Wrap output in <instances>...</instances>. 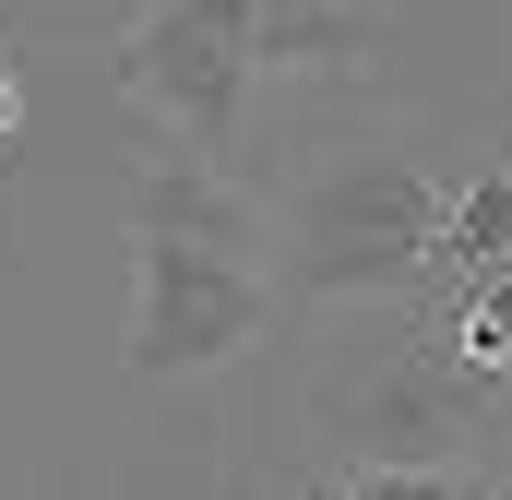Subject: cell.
I'll return each mask as SVG.
<instances>
[{
  "instance_id": "obj_2",
  "label": "cell",
  "mask_w": 512,
  "mask_h": 500,
  "mask_svg": "<svg viewBox=\"0 0 512 500\" xmlns=\"http://www.w3.org/2000/svg\"><path fill=\"white\" fill-rule=\"evenodd\" d=\"M274 286L322 310H382V298H441V179L417 155L346 143L310 155L286 215H274Z\"/></svg>"
},
{
  "instance_id": "obj_6",
  "label": "cell",
  "mask_w": 512,
  "mask_h": 500,
  "mask_svg": "<svg viewBox=\"0 0 512 500\" xmlns=\"http://www.w3.org/2000/svg\"><path fill=\"white\" fill-rule=\"evenodd\" d=\"M429 358L465 381L477 405H489V393H512V262L441 298V334H429Z\"/></svg>"
},
{
  "instance_id": "obj_1",
  "label": "cell",
  "mask_w": 512,
  "mask_h": 500,
  "mask_svg": "<svg viewBox=\"0 0 512 500\" xmlns=\"http://www.w3.org/2000/svg\"><path fill=\"white\" fill-rule=\"evenodd\" d=\"M274 215L227 167L155 155L131 203V370L143 381H203L274 322Z\"/></svg>"
},
{
  "instance_id": "obj_3",
  "label": "cell",
  "mask_w": 512,
  "mask_h": 500,
  "mask_svg": "<svg viewBox=\"0 0 512 500\" xmlns=\"http://www.w3.org/2000/svg\"><path fill=\"white\" fill-rule=\"evenodd\" d=\"M251 84H262V60H251V12H239V0H155L120 36V96L167 131L179 155H203V167L239 155Z\"/></svg>"
},
{
  "instance_id": "obj_9",
  "label": "cell",
  "mask_w": 512,
  "mask_h": 500,
  "mask_svg": "<svg viewBox=\"0 0 512 500\" xmlns=\"http://www.w3.org/2000/svg\"><path fill=\"white\" fill-rule=\"evenodd\" d=\"M465 500H512V489H501V477H489V465H477V489H465Z\"/></svg>"
},
{
  "instance_id": "obj_7",
  "label": "cell",
  "mask_w": 512,
  "mask_h": 500,
  "mask_svg": "<svg viewBox=\"0 0 512 500\" xmlns=\"http://www.w3.org/2000/svg\"><path fill=\"white\" fill-rule=\"evenodd\" d=\"M477 489V465H346V477H322V500H465Z\"/></svg>"
},
{
  "instance_id": "obj_4",
  "label": "cell",
  "mask_w": 512,
  "mask_h": 500,
  "mask_svg": "<svg viewBox=\"0 0 512 500\" xmlns=\"http://www.w3.org/2000/svg\"><path fill=\"white\" fill-rule=\"evenodd\" d=\"M251 60L310 84V72H358L370 60V0H251Z\"/></svg>"
},
{
  "instance_id": "obj_5",
  "label": "cell",
  "mask_w": 512,
  "mask_h": 500,
  "mask_svg": "<svg viewBox=\"0 0 512 500\" xmlns=\"http://www.w3.org/2000/svg\"><path fill=\"white\" fill-rule=\"evenodd\" d=\"M501 262H512V143L477 155V179L441 191V298L477 286V274H501Z\"/></svg>"
},
{
  "instance_id": "obj_10",
  "label": "cell",
  "mask_w": 512,
  "mask_h": 500,
  "mask_svg": "<svg viewBox=\"0 0 512 500\" xmlns=\"http://www.w3.org/2000/svg\"><path fill=\"white\" fill-rule=\"evenodd\" d=\"M310 500H322V489H310Z\"/></svg>"
},
{
  "instance_id": "obj_8",
  "label": "cell",
  "mask_w": 512,
  "mask_h": 500,
  "mask_svg": "<svg viewBox=\"0 0 512 500\" xmlns=\"http://www.w3.org/2000/svg\"><path fill=\"white\" fill-rule=\"evenodd\" d=\"M12 131H24V60H12V12H0V167H12Z\"/></svg>"
}]
</instances>
